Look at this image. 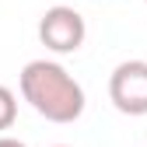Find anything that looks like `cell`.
<instances>
[{"label": "cell", "mask_w": 147, "mask_h": 147, "mask_svg": "<svg viewBox=\"0 0 147 147\" xmlns=\"http://www.w3.org/2000/svg\"><path fill=\"white\" fill-rule=\"evenodd\" d=\"M0 147H25L18 137H0Z\"/></svg>", "instance_id": "obj_5"}, {"label": "cell", "mask_w": 147, "mask_h": 147, "mask_svg": "<svg viewBox=\"0 0 147 147\" xmlns=\"http://www.w3.org/2000/svg\"><path fill=\"white\" fill-rule=\"evenodd\" d=\"M39 39L53 53H77L84 46V39H88V25H84L77 7L56 4L39 18Z\"/></svg>", "instance_id": "obj_3"}, {"label": "cell", "mask_w": 147, "mask_h": 147, "mask_svg": "<svg viewBox=\"0 0 147 147\" xmlns=\"http://www.w3.org/2000/svg\"><path fill=\"white\" fill-rule=\"evenodd\" d=\"M56 147H67V144H56Z\"/></svg>", "instance_id": "obj_6"}, {"label": "cell", "mask_w": 147, "mask_h": 147, "mask_svg": "<svg viewBox=\"0 0 147 147\" xmlns=\"http://www.w3.org/2000/svg\"><path fill=\"white\" fill-rule=\"evenodd\" d=\"M18 84H21V98L49 123L67 126V123H77L84 116V88L56 60H32V63H25Z\"/></svg>", "instance_id": "obj_1"}, {"label": "cell", "mask_w": 147, "mask_h": 147, "mask_svg": "<svg viewBox=\"0 0 147 147\" xmlns=\"http://www.w3.org/2000/svg\"><path fill=\"white\" fill-rule=\"evenodd\" d=\"M14 119H18V98L7 84H0V137H4V130L14 126Z\"/></svg>", "instance_id": "obj_4"}, {"label": "cell", "mask_w": 147, "mask_h": 147, "mask_svg": "<svg viewBox=\"0 0 147 147\" xmlns=\"http://www.w3.org/2000/svg\"><path fill=\"white\" fill-rule=\"evenodd\" d=\"M144 4H147V0H144Z\"/></svg>", "instance_id": "obj_7"}, {"label": "cell", "mask_w": 147, "mask_h": 147, "mask_svg": "<svg viewBox=\"0 0 147 147\" xmlns=\"http://www.w3.org/2000/svg\"><path fill=\"white\" fill-rule=\"evenodd\" d=\"M109 98L123 116H147V60H123L109 74Z\"/></svg>", "instance_id": "obj_2"}]
</instances>
